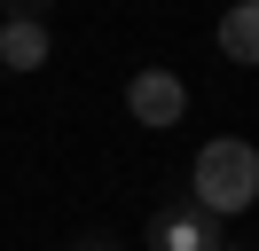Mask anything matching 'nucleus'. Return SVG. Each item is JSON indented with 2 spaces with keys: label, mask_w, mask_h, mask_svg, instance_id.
I'll return each instance as SVG.
<instances>
[{
  "label": "nucleus",
  "mask_w": 259,
  "mask_h": 251,
  "mask_svg": "<svg viewBox=\"0 0 259 251\" xmlns=\"http://www.w3.org/2000/svg\"><path fill=\"white\" fill-rule=\"evenodd\" d=\"M79 251H102V243H79Z\"/></svg>",
  "instance_id": "6"
},
{
  "label": "nucleus",
  "mask_w": 259,
  "mask_h": 251,
  "mask_svg": "<svg viewBox=\"0 0 259 251\" xmlns=\"http://www.w3.org/2000/svg\"><path fill=\"white\" fill-rule=\"evenodd\" d=\"M39 63H48V24H39V8L0 16V71H39Z\"/></svg>",
  "instance_id": "4"
},
{
  "label": "nucleus",
  "mask_w": 259,
  "mask_h": 251,
  "mask_svg": "<svg viewBox=\"0 0 259 251\" xmlns=\"http://www.w3.org/2000/svg\"><path fill=\"white\" fill-rule=\"evenodd\" d=\"M220 55L243 63V71H259V0H236L220 16Z\"/></svg>",
  "instance_id": "5"
},
{
  "label": "nucleus",
  "mask_w": 259,
  "mask_h": 251,
  "mask_svg": "<svg viewBox=\"0 0 259 251\" xmlns=\"http://www.w3.org/2000/svg\"><path fill=\"white\" fill-rule=\"evenodd\" d=\"M220 251H236V243H220Z\"/></svg>",
  "instance_id": "7"
},
{
  "label": "nucleus",
  "mask_w": 259,
  "mask_h": 251,
  "mask_svg": "<svg viewBox=\"0 0 259 251\" xmlns=\"http://www.w3.org/2000/svg\"><path fill=\"white\" fill-rule=\"evenodd\" d=\"M189 204H204L212 220L251 212V204H259V149H251L243 134L204 141V149H196V165H189Z\"/></svg>",
  "instance_id": "1"
},
{
  "label": "nucleus",
  "mask_w": 259,
  "mask_h": 251,
  "mask_svg": "<svg viewBox=\"0 0 259 251\" xmlns=\"http://www.w3.org/2000/svg\"><path fill=\"white\" fill-rule=\"evenodd\" d=\"M126 110H134V126H181L189 118V78L181 71H165V63H149V71H134L126 78Z\"/></svg>",
  "instance_id": "3"
},
{
  "label": "nucleus",
  "mask_w": 259,
  "mask_h": 251,
  "mask_svg": "<svg viewBox=\"0 0 259 251\" xmlns=\"http://www.w3.org/2000/svg\"><path fill=\"white\" fill-rule=\"evenodd\" d=\"M228 243V220H212L204 204H157L149 212V251H220Z\"/></svg>",
  "instance_id": "2"
}]
</instances>
